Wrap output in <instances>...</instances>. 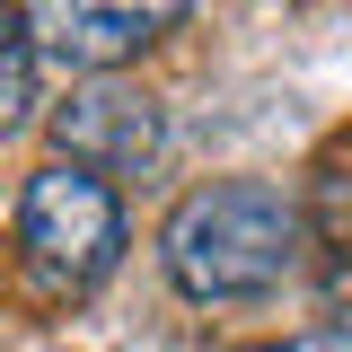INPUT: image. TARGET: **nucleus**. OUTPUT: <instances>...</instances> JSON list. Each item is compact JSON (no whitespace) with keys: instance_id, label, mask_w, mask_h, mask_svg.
<instances>
[{"instance_id":"nucleus-3","label":"nucleus","mask_w":352,"mask_h":352,"mask_svg":"<svg viewBox=\"0 0 352 352\" xmlns=\"http://www.w3.org/2000/svg\"><path fill=\"white\" fill-rule=\"evenodd\" d=\"M53 141H62V168H88L97 185L106 176H132L159 159V106L141 88H115V80H88L53 106Z\"/></svg>"},{"instance_id":"nucleus-2","label":"nucleus","mask_w":352,"mask_h":352,"mask_svg":"<svg viewBox=\"0 0 352 352\" xmlns=\"http://www.w3.org/2000/svg\"><path fill=\"white\" fill-rule=\"evenodd\" d=\"M18 256L44 291H97L115 264H124V203L115 185H97L88 168H36L18 194Z\"/></svg>"},{"instance_id":"nucleus-6","label":"nucleus","mask_w":352,"mask_h":352,"mask_svg":"<svg viewBox=\"0 0 352 352\" xmlns=\"http://www.w3.org/2000/svg\"><path fill=\"white\" fill-rule=\"evenodd\" d=\"M247 352H352V335H326L317 326V335H282V344H247Z\"/></svg>"},{"instance_id":"nucleus-1","label":"nucleus","mask_w":352,"mask_h":352,"mask_svg":"<svg viewBox=\"0 0 352 352\" xmlns=\"http://www.w3.org/2000/svg\"><path fill=\"white\" fill-rule=\"evenodd\" d=\"M308 247L300 203L273 185V176H220V185H194L185 203L159 229V256H168V282L203 308H238V300H273L291 282V264Z\"/></svg>"},{"instance_id":"nucleus-5","label":"nucleus","mask_w":352,"mask_h":352,"mask_svg":"<svg viewBox=\"0 0 352 352\" xmlns=\"http://www.w3.org/2000/svg\"><path fill=\"white\" fill-rule=\"evenodd\" d=\"M36 106V36H27V9H0V132L27 124Z\"/></svg>"},{"instance_id":"nucleus-4","label":"nucleus","mask_w":352,"mask_h":352,"mask_svg":"<svg viewBox=\"0 0 352 352\" xmlns=\"http://www.w3.org/2000/svg\"><path fill=\"white\" fill-rule=\"evenodd\" d=\"M159 27H176V9H97V0H71V9H27V36H36V62H62V71H124L141 62Z\"/></svg>"}]
</instances>
